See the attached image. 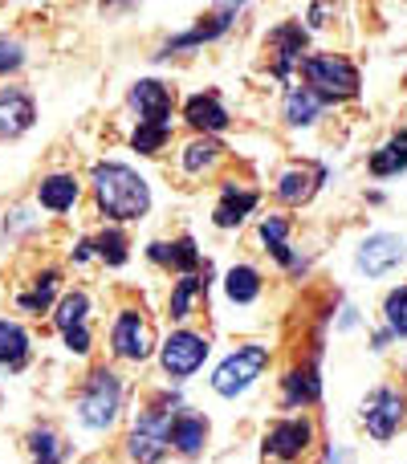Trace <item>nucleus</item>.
<instances>
[{"label":"nucleus","mask_w":407,"mask_h":464,"mask_svg":"<svg viewBox=\"0 0 407 464\" xmlns=\"http://www.w3.org/2000/svg\"><path fill=\"white\" fill-rule=\"evenodd\" d=\"M407 256V245L403 237H392V232H379V237H367L359 248V269L367 277H383L387 269H395Z\"/></svg>","instance_id":"9"},{"label":"nucleus","mask_w":407,"mask_h":464,"mask_svg":"<svg viewBox=\"0 0 407 464\" xmlns=\"http://www.w3.org/2000/svg\"><path fill=\"white\" fill-rule=\"evenodd\" d=\"M310 436H314V428L305 424V420H281V424H273L269 436H265V457L297 460L310 449Z\"/></svg>","instance_id":"11"},{"label":"nucleus","mask_w":407,"mask_h":464,"mask_svg":"<svg viewBox=\"0 0 407 464\" xmlns=\"http://www.w3.org/2000/svg\"><path fill=\"white\" fill-rule=\"evenodd\" d=\"M322 176H326L322 168H294V171H286V176L277 179V196L286 204H305L314 196V188L322 184Z\"/></svg>","instance_id":"18"},{"label":"nucleus","mask_w":407,"mask_h":464,"mask_svg":"<svg viewBox=\"0 0 407 464\" xmlns=\"http://www.w3.org/2000/svg\"><path fill=\"white\" fill-rule=\"evenodd\" d=\"M273 49H277V65H273V73L277 78H286L289 73V65L302 57V49H305V33H302V24H281V29H273Z\"/></svg>","instance_id":"19"},{"label":"nucleus","mask_w":407,"mask_h":464,"mask_svg":"<svg viewBox=\"0 0 407 464\" xmlns=\"http://www.w3.org/2000/svg\"><path fill=\"white\" fill-rule=\"evenodd\" d=\"M82 196V184L73 176H65V171H57V176H45L37 184V204L49 212H70L73 204H78Z\"/></svg>","instance_id":"14"},{"label":"nucleus","mask_w":407,"mask_h":464,"mask_svg":"<svg viewBox=\"0 0 407 464\" xmlns=\"http://www.w3.org/2000/svg\"><path fill=\"white\" fill-rule=\"evenodd\" d=\"M216 160H220V143H212V139H196L184 147V171H192V176L208 171Z\"/></svg>","instance_id":"30"},{"label":"nucleus","mask_w":407,"mask_h":464,"mask_svg":"<svg viewBox=\"0 0 407 464\" xmlns=\"http://www.w3.org/2000/svg\"><path fill=\"white\" fill-rule=\"evenodd\" d=\"M265 362H269V351H265V346H237V351H232L228 359L216 367V375H212L216 395L232 400V395L248 392V387H253V379H261Z\"/></svg>","instance_id":"5"},{"label":"nucleus","mask_w":407,"mask_h":464,"mask_svg":"<svg viewBox=\"0 0 407 464\" xmlns=\"http://www.w3.org/2000/svg\"><path fill=\"white\" fill-rule=\"evenodd\" d=\"M403 168H407V130H400L392 143L371 155V171L375 176H392V171H403Z\"/></svg>","instance_id":"26"},{"label":"nucleus","mask_w":407,"mask_h":464,"mask_svg":"<svg viewBox=\"0 0 407 464\" xmlns=\"http://www.w3.org/2000/svg\"><path fill=\"white\" fill-rule=\"evenodd\" d=\"M21 62H24V45H21V41H0V73L21 70Z\"/></svg>","instance_id":"35"},{"label":"nucleus","mask_w":407,"mask_h":464,"mask_svg":"<svg viewBox=\"0 0 407 464\" xmlns=\"http://www.w3.org/2000/svg\"><path fill=\"white\" fill-rule=\"evenodd\" d=\"M37 119V106H33V94L21 86H5L0 90V135L5 139H16L33 127Z\"/></svg>","instance_id":"13"},{"label":"nucleus","mask_w":407,"mask_h":464,"mask_svg":"<svg viewBox=\"0 0 407 464\" xmlns=\"http://www.w3.org/2000/svg\"><path fill=\"white\" fill-rule=\"evenodd\" d=\"M168 135H171V127H155V122H139V127H135V135H131V147H135V151H143V155H155V151H163V143H168Z\"/></svg>","instance_id":"33"},{"label":"nucleus","mask_w":407,"mask_h":464,"mask_svg":"<svg viewBox=\"0 0 407 464\" xmlns=\"http://www.w3.org/2000/svg\"><path fill=\"white\" fill-rule=\"evenodd\" d=\"M160 359H163V371H168L171 379H188L204 367L208 343L200 334H192V330H176V334L160 346Z\"/></svg>","instance_id":"6"},{"label":"nucleus","mask_w":407,"mask_h":464,"mask_svg":"<svg viewBox=\"0 0 407 464\" xmlns=\"http://www.w3.org/2000/svg\"><path fill=\"white\" fill-rule=\"evenodd\" d=\"M151 261L155 265H171V269H179L184 277L200 269V253H196L192 237H179V240H171V245H151Z\"/></svg>","instance_id":"17"},{"label":"nucleus","mask_w":407,"mask_h":464,"mask_svg":"<svg viewBox=\"0 0 407 464\" xmlns=\"http://www.w3.org/2000/svg\"><path fill=\"white\" fill-rule=\"evenodd\" d=\"M29 452H33V464H62V440H57L53 428H33Z\"/></svg>","instance_id":"28"},{"label":"nucleus","mask_w":407,"mask_h":464,"mask_svg":"<svg viewBox=\"0 0 407 464\" xmlns=\"http://www.w3.org/2000/svg\"><path fill=\"white\" fill-rule=\"evenodd\" d=\"M208 440V424L200 416H176V424H171V444H176L184 457H196V452L204 449Z\"/></svg>","instance_id":"22"},{"label":"nucleus","mask_w":407,"mask_h":464,"mask_svg":"<svg viewBox=\"0 0 407 464\" xmlns=\"http://www.w3.org/2000/svg\"><path fill=\"white\" fill-rule=\"evenodd\" d=\"M403 420V400L395 392H371L367 403H363V424L375 440H387V436L400 428Z\"/></svg>","instance_id":"12"},{"label":"nucleus","mask_w":407,"mask_h":464,"mask_svg":"<svg viewBox=\"0 0 407 464\" xmlns=\"http://www.w3.org/2000/svg\"><path fill=\"white\" fill-rule=\"evenodd\" d=\"M171 424H176L171 400H155L147 411H139L135 432H131V457L139 464H155L171 444Z\"/></svg>","instance_id":"2"},{"label":"nucleus","mask_w":407,"mask_h":464,"mask_svg":"<svg viewBox=\"0 0 407 464\" xmlns=\"http://www.w3.org/2000/svg\"><path fill=\"white\" fill-rule=\"evenodd\" d=\"M387 326H392L395 334H407V285L387 297Z\"/></svg>","instance_id":"34"},{"label":"nucleus","mask_w":407,"mask_h":464,"mask_svg":"<svg viewBox=\"0 0 407 464\" xmlns=\"http://www.w3.org/2000/svg\"><path fill=\"white\" fill-rule=\"evenodd\" d=\"M253 208H257V192H237V188L228 184L224 196H220V204H216V225L232 228V225H240Z\"/></svg>","instance_id":"21"},{"label":"nucleus","mask_w":407,"mask_h":464,"mask_svg":"<svg viewBox=\"0 0 407 464\" xmlns=\"http://www.w3.org/2000/svg\"><path fill=\"white\" fill-rule=\"evenodd\" d=\"M224 289H228L232 302L245 305L261 294V277H257V269H248V265H237V269H228V277H224Z\"/></svg>","instance_id":"27"},{"label":"nucleus","mask_w":407,"mask_h":464,"mask_svg":"<svg viewBox=\"0 0 407 464\" xmlns=\"http://www.w3.org/2000/svg\"><path fill=\"white\" fill-rule=\"evenodd\" d=\"M232 16H237V8H216V13H208L200 24H196L192 33H184V37H176V41H168L163 45V53H176V49H188V45H200V41H212V37H220L224 29L232 24Z\"/></svg>","instance_id":"16"},{"label":"nucleus","mask_w":407,"mask_h":464,"mask_svg":"<svg viewBox=\"0 0 407 464\" xmlns=\"http://www.w3.org/2000/svg\"><path fill=\"white\" fill-rule=\"evenodd\" d=\"M86 318H90V297L82 294V289H73V294H65L62 302H57L53 326L62 330L65 346H70L73 354H86V351H90V330H86Z\"/></svg>","instance_id":"8"},{"label":"nucleus","mask_w":407,"mask_h":464,"mask_svg":"<svg viewBox=\"0 0 407 464\" xmlns=\"http://www.w3.org/2000/svg\"><path fill=\"white\" fill-rule=\"evenodd\" d=\"M94 196L102 217L111 220H139L151 208V188L127 163H98L94 168Z\"/></svg>","instance_id":"1"},{"label":"nucleus","mask_w":407,"mask_h":464,"mask_svg":"<svg viewBox=\"0 0 407 464\" xmlns=\"http://www.w3.org/2000/svg\"><path fill=\"white\" fill-rule=\"evenodd\" d=\"M57 281H62V273H57V269H45L37 281H33L29 294L16 297V305H21V310H29V314L49 310V302H53V294H57Z\"/></svg>","instance_id":"25"},{"label":"nucleus","mask_w":407,"mask_h":464,"mask_svg":"<svg viewBox=\"0 0 407 464\" xmlns=\"http://www.w3.org/2000/svg\"><path fill=\"white\" fill-rule=\"evenodd\" d=\"M208 281H200L196 273H188V277L176 281V289H171V318H188V310H192V297L204 294Z\"/></svg>","instance_id":"31"},{"label":"nucleus","mask_w":407,"mask_h":464,"mask_svg":"<svg viewBox=\"0 0 407 464\" xmlns=\"http://www.w3.org/2000/svg\"><path fill=\"white\" fill-rule=\"evenodd\" d=\"M305 82L318 98L334 102V98H354L359 94V70H354L346 57H334V53H318V57H305L302 65Z\"/></svg>","instance_id":"3"},{"label":"nucleus","mask_w":407,"mask_h":464,"mask_svg":"<svg viewBox=\"0 0 407 464\" xmlns=\"http://www.w3.org/2000/svg\"><path fill=\"white\" fill-rule=\"evenodd\" d=\"M184 119L192 122L196 130H224V127H228V111H224V106L216 102L212 94H196V98H188Z\"/></svg>","instance_id":"20"},{"label":"nucleus","mask_w":407,"mask_h":464,"mask_svg":"<svg viewBox=\"0 0 407 464\" xmlns=\"http://www.w3.org/2000/svg\"><path fill=\"white\" fill-rule=\"evenodd\" d=\"M286 232H289V225L281 217H269L261 225V240L269 245V253L277 256L281 265H289V269H297V261H294V253H289V245H286Z\"/></svg>","instance_id":"29"},{"label":"nucleus","mask_w":407,"mask_h":464,"mask_svg":"<svg viewBox=\"0 0 407 464\" xmlns=\"http://www.w3.org/2000/svg\"><path fill=\"white\" fill-rule=\"evenodd\" d=\"M29 362V334L21 322L0 318V367L5 371H21Z\"/></svg>","instance_id":"15"},{"label":"nucleus","mask_w":407,"mask_h":464,"mask_svg":"<svg viewBox=\"0 0 407 464\" xmlns=\"http://www.w3.org/2000/svg\"><path fill=\"white\" fill-rule=\"evenodd\" d=\"M70 256H73V261H78V265H82V261H90V256H94V240H78Z\"/></svg>","instance_id":"36"},{"label":"nucleus","mask_w":407,"mask_h":464,"mask_svg":"<svg viewBox=\"0 0 407 464\" xmlns=\"http://www.w3.org/2000/svg\"><path fill=\"white\" fill-rule=\"evenodd\" d=\"M322 106H326V98H318L310 86H302V90H294V94L286 98V119L294 122V127H310V122L318 119Z\"/></svg>","instance_id":"23"},{"label":"nucleus","mask_w":407,"mask_h":464,"mask_svg":"<svg viewBox=\"0 0 407 464\" xmlns=\"http://www.w3.org/2000/svg\"><path fill=\"white\" fill-rule=\"evenodd\" d=\"M111 346H114V354H119V359L143 362L147 354H151V346H155L151 326H147L143 314H139V310H122L119 322H114V330H111Z\"/></svg>","instance_id":"7"},{"label":"nucleus","mask_w":407,"mask_h":464,"mask_svg":"<svg viewBox=\"0 0 407 464\" xmlns=\"http://www.w3.org/2000/svg\"><path fill=\"white\" fill-rule=\"evenodd\" d=\"M94 253L102 256L106 265H122L127 261V237H122L119 228H106L94 237Z\"/></svg>","instance_id":"32"},{"label":"nucleus","mask_w":407,"mask_h":464,"mask_svg":"<svg viewBox=\"0 0 407 464\" xmlns=\"http://www.w3.org/2000/svg\"><path fill=\"white\" fill-rule=\"evenodd\" d=\"M119 408H122V383L114 371H94L86 383V392H82L78 400V416L86 428H94V432H102V428H111L114 420H119Z\"/></svg>","instance_id":"4"},{"label":"nucleus","mask_w":407,"mask_h":464,"mask_svg":"<svg viewBox=\"0 0 407 464\" xmlns=\"http://www.w3.org/2000/svg\"><path fill=\"white\" fill-rule=\"evenodd\" d=\"M318 395H322V383L314 367H294L286 375V403H314Z\"/></svg>","instance_id":"24"},{"label":"nucleus","mask_w":407,"mask_h":464,"mask_svg":"<svg viewBox=\"0 0 407 464\" xmlns=\"http://www.w3.org/2000/svg\"><path fill=\"white\" fill-rule=\"evenodd\" d=\"M131 106L139 111V122H155V127H171V90L155 78H143L131 86Z\"/></svg>","instance_id":"10"}]
</instances>
